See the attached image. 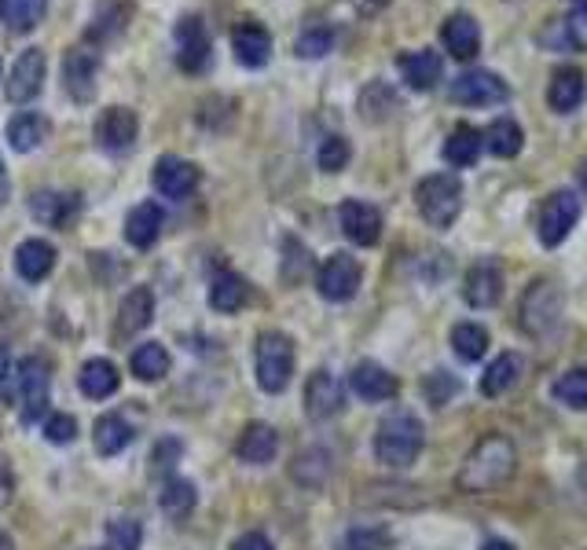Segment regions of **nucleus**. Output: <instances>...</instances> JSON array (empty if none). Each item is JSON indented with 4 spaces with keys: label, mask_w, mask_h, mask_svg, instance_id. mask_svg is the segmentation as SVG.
<instances>
[{
    "label": "nucleus",
    "mask_w": 587,
    "mask_h": 550,
    "mask_svg": "<svg viewBox=\"0 0 587 550\" xmlns=\"http://www.w3.org/2000/svg\"><path fill=\"white\" fill-rule=\"evenodd\" d=\"M518 470V451H514V440L503 434H488L470 448V456L459 466V492L482 496V492H496L503 488Z\"/></svg>",
    "instance_id": "obj_1"
},
{
    "label": "nucleus",
    "mask_w": 587,
    "mask_h": 550,
    "mask_svg": "<svg viewBox=\"0 0 587 550\" xmlns=\"http://www.w3.org/2000/svg\"><path fill=\"white\" fill-rule=\"evenodd\" d=\"M423 445H426V429L418 422V415L407 408L389 411L375 429V459L382 466H389V470H407L418 459Z\"/></svg>",
    "instance_id": "obj_2"
},
{
    "label": "nucleus",
    "mask_w": 587,
    "mask_h": 550,
    "mask_svg": "<svg viewBox=\"0 0 587 550\" xmlns=\"http://www.w3.org/2000/svg\"><path fill=\"white\" fill-rule=\"evenodd\" d=\"M48 364L41 356H27V360H19L11 367V375L0 381V393H4V400L11 408H19V422L22 426H33L41 422L44 411H48Z\"/></svg>",
    "instance_id": "obj_3"
},
{
    "label": "nucleus",
    "mask_w": 587,
    "mask_h": 550,
    "mask_svg": "<svg viewBox=\"0 0 587 550\" xmlns=\"http://www.w3.org/2000/svg\"><path fill=\"white\" fill-rule=\"evenodd\" d=\"M415 206L423 213V221L429 228L445 232L455 224L463 210V181L455 173H434L426 181H418L415 187Z\"/></svg>",
    "instance_id": "obj_4"
},
{
    "label": "nucleus",
    "mask_w": 587,
    "mask_h": 550,
    "mask_svg": "<svg viewBox=\"0 0 587 550\" xmlns=\"http://www.w3.org/2000/svg\"><path fill=\"white\" fill-rule=\"evenodd\" d=\"M561 316H566V302H561V291L555 283L540 279L522 294L518 323L529 338H540V342L555 338V334L561 330Z\"/></svg>",
    "instance_id": "obj_5"
},
{
    "label": "nucleus",
    "mask_w": 587,
    "mask_h": 550,
    "mask_svg": "<svg viewBox=\"0 0 587 550\" xmlns=\"http://www.w3.org/2000/svg\"><path fill=\"white\" fill-rule=\"evenodd\" d=\"M257 386L265 393H283L294 375V342L283 330H265L257 338Z\"/></svg>",
    "instance_id": "obj_6"
},
{
    "label": "nucleus",
    "mask_w": 587,
    "mask_h": 550,
    "mask_svg": "<svg viewBox=\"0 0 587 550\" xmlns=\"http://www.w3.org/2000/svg\"><path fill=\"white\" fill-rule=\"evenodd\" d=\"M577 221H580V198L573 195V191L558 187L540 202V213H536V235H540V243L547 249H555L566 243L569 232L577 228Z\"/></svg>",
    "instance_id": "obj_7"
},
{
    "label": "nucleus",
    "mask_w": 587,
    "mask_h": 550,
    "mask_svg": "<svg viewBox=\"0 0 587 550\" xmlns=\"http://www.w3.org/2000/svg\"><path fill=\"white\" fill-rule=\"evenodd\" d=\"M448 100L463 106H496L510 100V85L493 70H463L459 78H452Z\"/></svg>",
    "instance_id": "obj_8"
},
{
    "label": "nucleus",
    "mask_w": 587,
    "mask_h": 550,
    "mask_svg": "<svg viewBox=\"0 0 587 550\" xmlns=\"http://www.w3.org/2000/svg\"><path fill=\"white\" fill-rule=\"evenodd\" d=\"M364 268L353 254H331L316 272V291L323 302H350V297L361 291Z\"/></svg>",
    "instance_id": "obj_9"
},
{
    "label": "nucleus",
    "mask_w": 587,
    "mask_h": 550,
    "mask_svg": "<svg viewBox=\"0 0 587 550\" xmlns=\"http://www.w3.org/2000/svg\"><path fill=\"white\" fill-rule=\"evenodd\" d=\"M173 44H176V67L184 74H202L213 59V44L206 33V22L199 16H184L173 30Z\"/></svg>",
    "instance_id": "obj_10"
},
{
    "label": "nucleus",
    "mask_w": 587,
    "mask_h": 550,
    "mask_svg": "<svg viewBox=\"0 0 587 550\" xmlns=\"http://www.w3.org/2000/svg\"><path fill=\"white\" fill-rule=\"evenodd\" d=\"M95 74H100V52L92 44H74L63 59V81L74 103H92Z\"/></svg>",
    "instance_id": "obj_11"
},
{
    "label": "nucleus",
    "mask_w": 587,
    "mask_h": 550,
    "mask_svg": "<svg viewBox=\"0 0 587 550\" xmlns=\"http://www.w3.org/2000/svg\"><path fill=\"white\" fill-rule=\"evenodd\" d=\"M136 136H140V118L136 111H129V106H107L100 114V122H95V143H100L107 154L133 151Z\"/></svg>",
    "instance_id": "obj_12"
},
{
    "label": "nucleus",
    "mask_w": 587,
    "mask_h": 550,
    "mask_svg": "<svg viewBox=\"0 0 587 550\" xmlns=\"http://www.w3.org/2000/svg\"><path fill=\"white\" fill-rule=\"evenodd\" d=\"M342 408H345V386L331 370H316L305 381V415L313 422H327V418L342 415Z\"/></svg>",
    "instance_id": "obj_13"
},
{
    "label": "nucleus",
    "mask_w": 587,
    "mask_h": 550,
    "mask_svg": "<svg viewBox=\"0 0 587 550\" xmlns=\"http://www.w3.org/2000/svg\"><path fill=\"white\" fill-rule=\"evenodd\" d=\"M503 294V265L496 257H482L463 279V297L470 308H493Z\"/></svg>",
    "instance_id": "obj_14"
},
{
    "label": "nucleus",
    "mask_w": 587,
    "mask_h": 550,
    "mask_svg": "<svg viewBox=\"0 0 587 550\" xmlns=\"http://www.w3.org/2000/svg\"><path fill=\"white\" fill-rule=\"evenodd\" d=\"M44 67H48V59H44L41 48H27V52L16 59V67H11V78L4 85L8 100L11 103H30L44 85Z\"/></svg>",
    "instance_id": "obj_15"
},
{
    "label": "nucleus",
    "mask_w": 587,
    "mask_h": 550,
    "mask_svg": "<svg viewBox=\"0 0 587 550\" xmlns=\"http://www.w3.org/2000/svg\"><path fill=\"white\" fill-rule=\"evenodd\" d=\"M202 173L195 162L176 159V154H165V159L154 162V191L165 198H188L191 191L199 187Z\"/></svg>",
    "instance_id": "obj_16"
},
{
    "label": "nucleus",
    "mask_w": 587,
    "mask_h": 550,
    "mask_svg": "<svg viewBox=\"0 0 587 550\" xmlns=\"http://www.w3.org/2000/svg\"><path fill=\"white\" fill-rule=\"evenodd\" d=\"M338 224L353 246H375L382 238V213L371 206V202H361V198L342 202Z\"/></svg>",
    "instance_id": "obj_17"
},
{
    "label": "nucleus",
    "mask_w": 587,
    "mask_h": 550,
    "mask_svg": "<svg viewBox=\"0 0 587 550\" xmlns=\"http://www.w3.org/2000/svg\"><path fill=\"white\" fill-rule=\"evenodd\" d=\"M350 389H353L364 404H382V400H393V397H397L401 381L393 378L382 364L361 360V364H353V370H350Z\"/></svg>",
    "instance_id": "obj_18"
},
{
    "label": "nucleus",
    "mask_w": 587,
    "mask_h": 550,
    "mask_svg": "<svg viewBox=\"0 0 587 550\" xmlns=\"http://www.w3.org/2000/svg\"><path fill=\"white\" fill-rule=\"evenodd\" d=\"M30 213H33V221H41L55 232L70 228L81 213V195H74V191H38V195L30 198Z\"/></svg>",
    "instance_id": "obj_19"
},
{
    "label": "nucleus",
    "mask_w": 587,
    "mask_h": 550,
    "mask_svg": "<svg viewBox=\"0 0 587 550\" xmlns=\"http://www.w3.org/2000/svg\"><path fill=\"white\" fill-rule=\"evenodd\" d=\"M397 67H401V78L407 81V89H415V92L437 89L441 74H445V59H441V52H434V48L404 52V55L397 59Z\"/></svg>",
    "instance_id": "obj_20"
},
{
    "label": "nucleus",
    "mask_w": 587,
    "mask_h": 550,
    "mask_svg": "<svg viewBox=\"0 0 587 550\" xmlns=\"http://www.w3.org/2000/svg\"><path fill=\"white\" fill-rule=\"evenodd\" d=\"M232 48H235V59L246 70H261L272 55V33L261 27V22L246 19L232 30Z\"/></svg>",
    "instance_id": "obj_21"
},
{
    "label": "nucleus",
    "mask_w": 587,
    "mask_h": 550,
    "mask_svg": "<svg viewBox=\"0 0 587 550\" xmlns=\"http://www.w3.org/2000/svg\"><path fill=\"white\" fill-rule=\"evenodd\" d=\"M441 41H445L448 55L452 59H474L477 48H482V27L466 16V11H455V16L445 19V27H441Z\"/></svg>",
    "instance_id": "obj_22"
},
{
    "label": "nucleus",
    "mask_w": 587,
    "mask_h": 550,
    "mask_svg": "<svg viewBox=\"0 0 587 550\" xmlns=\"http://www.w3.org/2000/svg\"><path fill=\"white\" fill-rule=\"evenodd\" d=\"M275 451H280V434H275L269 422H250L235 440V456L243 462H250V466L272 462Z\"/></svg>",
    "instance_id": "obj_23"
},
{
    "label": "nucleus",
    "mask_w": 587,
    "mask_h": 550,
    "mask_svg": "<svg viewBox=\"0 0 587 550\" xmlns=\"http://www.w3.org/2000/svg\"><path fill=\"white\" fill-rule=\"evenodd\" d=\"M162 224H165V213H162L159 202H140V206L129 210V217H125V238H129V246L151 249L154 243H159Z\"/></svg>",
    "instance_id": "obj_24"
},
{
    "label": "nucleus",
    "mask_w": 587,
    "mask_h": 550,
    "mask_svg": "<svg viewBox=\"0 0 587 550\" xmlns=\"http://www.w3.org/2000/svg\"><path fill=\"white\" fill-rule=\"evenodd\" d=\"M151 319H154V294H151V286H133V291L125 294L122 308H118V327H114V334H122V338H133V334H140Z\"/></svg>",
    "instance_id": "obj_25"
},
{
    "label": "nucleus",
    "mask_w": 587,
    "mask_h": 550,
    "mask_svg": "<svg viewBox=\"0 0 587 550\" xmlns=\"http://www.w3.org/2000/svg\"><path fill=\"white\" fill-rule=\"evenodd\" d=\"M547 103H550V111H558V114H573L584 103V74L577 67H561L550 74Z\"/></svg>",
    "instance_id": "obj_26"
},
{
    "label": "nucleus",
    "mask_w": 587,
    "mask_h": 550,
    "mask_svg": "<svg viewBox=\"0 0 587 550\" xmlns=\"http://www.w3.org/2000/svg\"><path fill=\"white\" fill-rule=\"evenodd\" d=\"M482 151H485V133H477L474 125H455L445 140V147H441V159L455 165V170H470Z\"/></svg>",
    "instance_id": "obj_27"
},
{
    "label": "nucleus",
    "mask_w": 587,
    "mask_h": 550,
    "mask_svg": "<svg viewBox=\"0 0 587 550\" xmlns=\"http://www.w3.org/2000/svg\"><path fill=\"white\" fill-rule=\"evenodd\" d=\"M52 268H55V249H52V243H44V238H27V243L16 249V272L27 283L48 279V272Z\"/></svg>",
    "instance_id": "obj_28"
},
{
    "label": "nucleus",
    "mask_w": 587,
    "mask_h": 550,
    "mask_svg": "<svg viewBox=\"0 0 587 550\" xmlns=\"http://www.w3.org/2000/svg\"><path fill=\"white\" fill-rule=\"evenodd\" d=\"M133 426L125 422L122 415H100L95 418V426H92V445L100 456H118V451H125L129 445H133Z\"/></svg>",
    "instance_id": "obj_29"
},
{
    "label": "nucleus",
    "mask_w": 587,
    "mask_h": 550,
    "mask_svg": "<svg viewBox=\"0 0 587 550\" xmlns=\"http://www.w3.org/2000/svg\"><path fill=\"white\" fill-rule=\"evenodd\" d=\"M246 302H250V286H246L243 275H235V272H217V275H213V283H210V305L217 308V313L232 316Z\"/></svg>",
    "instance_id": "obj_30"
},
{
    "label": "nucleus",
    "mask_w": 587,
    "mask_h": 550,
    "mask_svg": "<svg viewBox=\"0 0 587 550\" xmlns=\"http://www.w3.org/2000/svg\"><path fill=\"white\" fill-rule=\"evenodd\" d=\"M44 140H48V118L38 114V111H22V114H16L8 122V143L19 154L38 151Z\"/></svg>",
    "instance_id": "obj_31"
},
{
    "label": "nucleus",
    "mask_w": 587,
    "mask_h": 550,
    "mask_svg": "<svg viewBox=\"0 0 587 550\" xmlns=\"http://www.w3.org/2000/svg\"><path fill=\"white\" fill-rule=\"evenodd\" d=\"M522 356L518 353H503L496 356L493 364H488V370L482 375V393L485 397H503V393H510L514 386H518L522 378Z\"/></svg>",
    "instance_id": "obj_32"
},
{
    "label": "nucleus",
    "mask_w": 587,
    "mask_h": 550,
    "mask_svg": "<svg viewBox=\"0 0 587 550\" xmlns=\"http://www.w3.org/2000/svg\"><path fill=\"white\" fill-rule=\"evenodd\" d=\"M118 381L122 378H118V367L111 360H89L78 375V386L89 400H107L118 389Z\"/></svg>",
    "instance_id": "obj_33"
},
{
    "label": "nucleus",
    "mask_w": 587,
    "mask_h": 550,
    "mask_svg": "<svg viewBox=\"0 0 587 550\" xmlns=\"http://www.w3.org/2000/svg\"><path fill=\"white\" fill-rule=\"evenodd\" d=\"M522 143H525V133L514 118H496V122L485 129V151H493L496 159H518Z\"/></svg>",
    "instance_id": "obj_34"
},
{
    "label": "nucleus",
    "mask_w": 587,
    "mask_h": 550,
    "mask_svg": "<svg viewBox=\"0 0 587 550\" xmlns=\"http://www.w3.org/2000/svg\"><path fill=\"white\" fill-rule=\"evenodd\" d=\"M48 0H0V27L27 33L44 19Z\"/></svg>",
    "instance_id": "obj_35"
},
{
    "label": "nucleus",
    "mask_w": 587,
    "mask_h": 550,
    "mask_svg": "<svg viewBox=\"0 0 587 550\" xmlns=\"http://www.w3.org/2000/svg\"><path fill=\"white\" fill-rule=\"evenodd\" d=\"M170 353H165V345L162 342H148V345H140V349L129 356V367H133V375L140 381H159L170 375Z\"/></svg>",
    "instance_id": "obj_36"
},
{
    "label": "nucleus",
    "mask_w": 587,
    "mask_h": 550,
    "mask_svg": "<svg viewBox=\"0 0 587 550\" xmlns=\"http://www.w3.org/2000/svg\"><path fill=\"white\" fill-rule=\"evenodd\" d=\"M199 503V492H195V485L184 481V477H170V481L162 485V496H159V507L170 513V518H188L191 510H195Z\"/></svg>",
    "instance_id": "obj_37"
},
{
    "label": "nucleus",
    "mask_w": 587,
    "mask_h": 550,
    "mask_svg": "<svg viewBox=\"0 0 587 550\" xmlns=\"http://www.w3.org/2000/svg\"><path fill=\"white\" fill-rule=\"evenodd\" d=\"M327 473H331V456L323 448L302 451V456H297L294 466H291V477L297 485H305V488H320L323 481H327Z\"/></svg>",
    "instance_id": "obj_38"
},
{
    "label": "nucleus",
    "mask_w": 587,
    "mask_h": 550,
    "mask_svg": "<svg viewBox=\"0 0 587 550\" xmlns=\"http://www.w3.org/2000/svg\"><path fill=\"white\" fill-rule=\"evenodd\" d=\"M452 345H455V356H459V360L477 364L488 353V330L482 327V323H459V327L452 330Z\"/></svg>",
    "instance_id": "obj_39"
},
{
    "label": "nucleus",
    "mask_w": 587,
    "mask_h": 550,
    "mask_svg": "<svg viewBox=\"0 0 587 550\" xmlns=\"http://www.w3.org/2000/svg\"><path fill=\"white\" fill-rule=\"evenodd\" d=\"M550 393H555V400L566 404V408L587 411V367H573L566 375H558Z\"/></svg>",
    "instance_id": "obj_40"
},
{
    "label": "nucleus",
    "mask_w": 587,
    "mask_h": 550,
    "mask_svg": "<svg viewBox=\"0 0 587 550\" xmlns=\"http://www.w3.org/2000/svg\"><path fill=\"white\" fill-rule=\"evenodd\" d=\"M361 111L367 122H382V118H389L397 111V92L389 85H382V81H371V85L361 92Z\"/></svg>",
    "instance_id": "obj_41"
},
{
    "label": "nucleus",
    "mask_w": 587,
    "mask_h": 550,
    "mask_svg": "<svg viewBox=\"0 0 587 550\" xmlns=\"http://www.w3.org/2000/svg\"><path fill=\"white\" fill-rule=\"evenodd\" d=\"M342 550H393V536L382 524H356L345 532Z\"/></svg>",
    "instance_id": "obj_42"
},
{
    "label": "nucleus",
    "mask_w": 587,
    "mask_h": 550,
    "mask_svg": "<svg viewBox=\"0 0 587 550\" xmlns=\"http://www.w3.org/2000/svg\"><path fill=\"white\" fill-rule=\"evenodd\" d=\"M350 159H353V147H350V140L345 136H323V143H320V151H316V165L323 173H342L345 165H350Z\"/></svg>",
    "instance_id": "obj_43"
},
{
    "label": "nucleus",
    "mask_w": 587,
    "mask_h": 550,
    "mask_svg": "<svg viewBox=\"0 0 587 550\" xmlns=\"http://www.w3.org/2000/svg\"><path fill=\"white\" fill-rule=\"evenodd\" d=\"M297 55L302 59H320L327 55L334 48V30L327 27V22H313V27H305L302 33H297Z\"/></svg>",
    "instance_id": "obj_44"
},
{
    "label": "nucleus",
    "mask_w": 587,
    "mask_h": 550,
    "mask_svg": "<svg viewBox=\"0 0 587 550\" xmlns=\"http://www.w3.org/2000/svg\"><path fill=\"white\" fill-rule=\"evenodd\" d=\"M143 543V524L133 518H114L107 524V547L103 550H140Z\"/></svg>",
    "instance_id": "obj_45"
},
{
    "label": "nucleus",
    "mask_w": 587,
    "mask_h": 550,
    "mask_svg": "<svg viewBox=\"0 0 587 550\" xmlns=\"http://www.w3.org/2000/svg\"><path fill=\"white\" fill-rule=\"evenodd\" d=\"M74 437H78L74 415H48L44 418V440H48V445L67 448V445H74Z\"/></svg>",
    "instance_id": "obj_46"
},
{
    "label": "nucleus",
    "mask_w": 587,
    "mask_h": 550,
    "mask_svg": "<svg viewBox=\"0 0 587 550\" xmlns=\"http://www.w3.org/2000/svg\"><path fill=\"white\" fill-rule=\"evenodd\" d=\"M283 249H286V261H283V279L286 283H297L302 275L313 268V261H308V249L297 243V238H286L283 243Z\"/></svg>",
    "instance_id": "obj_47"
},
{
    "label": "nucleus",
    "mask_w": 587,
    "mask_h": 550,
    "mask_svg": "<svg viewBox=\"0 0 587 550\" xmlns=\"http://www.w3.org/2000/svg\"><path fill=\"white\" fill-rule=\"evenodd\" d=\"M459 393V381L448 378L445 370H434V375L426 378V397L434 408H441V404H448V397H455Z\"/></svg>",
    "instance_id": "obj_48"
},
{
    "label": "nucleus",
    "mask_w": 587,
    "mask_h": 550,
    "mask_svg": "<svg viewBox=\"0 0 587 550\" xmlns=\"http://www.w3.org/2000/svg\"><path fill=\"white\" fill-rule=\"evenodd\" d=\"M181 451H184L181 440H173V437H170V440H159V448H154V456H151V462H154L151 470H154V473H170L173 462L181 459Z\"/></svg>",
    "instance_id": "obj_49"
},
{
    "label": "nucleus",
    "mask_w": 587,
    "mask_h": 550,
    "mask_svg": "<svg viewBox=\"0 0 587 550\" xmlns=\"http://www.w3.org/2000/svg\"><path fill=\"white\" fill-rule=\"evenodd\" d=\"M11 492H16V473H11L8 459H0V510L11 503Z\"/></svg>",
    "instance_id": "obj_50"
},
{
    "label": "nucleus",
    "mask_w": 587,
    "mask_h": 550,
    "mask_svg": "<svg viewBox=\"0 0 587 550\" xmlns=\"http://www.w3.org/2000/svg\"><path fill=\"white\" fill-rule=\"evenodd\" d=\"M232 550H275V547L265 532H246V536H239Z\"/></svg>",
    "instance_id": "obj_51"
},
{
    "label": "nucleus",
    "mask_w": 587,
    "mask_h": 550,
    "mask_svg": "<svg viewBox=\"0 0 587 550\" xmlns=\"http://www.w3.org/2000/svg\"><path fill=\"white\" fill-rule=\"evenodd\" d=\"M353 4H356L361 16H378V11L389 4V0H353Z\"/></svg>",
    "instance_id": "obj_52"
},
{
    "label": "nucleus",
    "mask_w": 587,
    "mask_h": 550,
    "mask_svg": "<svg viewBox=\"0 0 587 550\" xmlns=\"http://www.w3.org/2000/svg\"><path fill=\"white\" fill-rule=\"evenodd\" d=\"M8 195H11V181H8V165H4V159H0V206L8 202Z\"/></svg>",
    "instance_id": "obj_53"
},
{
    "label": "nucleus",
    "mask_w": 587,
    "mask_h": 550,
    "mask_svg": "<svg viewBox=\"0 0 587 550\" xmlns=\"http://www.w3.org/2000/svg\"><path fill=\"white\" fill-rule=\"evenodd\" d=\"M11 375V353H8V345L0 342V381H4Z\"/></svg>",
    "instance_id": "obj_54"
},
{
    "label": "nucleus",
    "mask_w": 587,
    "mask_h": 550,
    "mask_svg": "<svg viewBox=\"0 0 587 550\" xmlns=\"http://www.w3.org/2000/svg\"><path fill=\"white\" fill-rule=\"evenodd\" d=\"M573 27H580L587 33V0H580V4H577V22H573Z\"/></svg>",
    "instance_id": "obj_55"
},
{
    "label": "nucleus",
    "mask_w": 587,
    "mask_h": 550,
    "mask_svg": "<svg viewBox=\"0 0 587 550\" xmlns=\"http://www.w3.org/2000/svg\"><path fill=\"white\" fill-rule=\"evenodd\" d=\"M482 550H514V543H507V540H488Z\"/></svg>",
    "instance_id": "obj_56"
},
{
    "label": "nucleus",
    "mask_w": 587,
    "mask_h": 550,
    "mask_svg": "<svg viewBox=\"0 0 587 550\" xmlns=\"http://www.w3.org/2000/svg\"><path fill=\"white\" fill-rule=\"evenodd\" d=\"M0 550H16V547H11V536L8 532H0Z\"/></svg>",
    "instance_id": "obj_57"
},
{
    "label": "nucleus",
    "mask_w": 587,
    "mask_h": 550,
    "mask_svg": "<svg viewBox=\"0 0 587 550\" xmlns=\"http://www.w3.org/2000/svg\"><path fill=\"white\" fill-rule=\"evenodd\" d=\"M580 187L587 191V159H584V165H580Z\"/></svg>",
    "instance_id": "obj_58"
}]
</instances>
